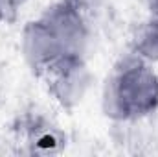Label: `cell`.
<instances>
[{
    "label": "cell",
    "instance_id": "obj_2",
    "mask_svg": "<svg viewBox=\"0 0 158 157\" xmlns=\"http://www.w3.org/2000/svg\"><path fill=\"white\" fill-rule=\"evenodd\" d=\"M50 96L66 111H74L83 104L88 91L92 89L94 76L88 69L86 57L66 56L59 59L42 76Z\"/></svg>",
    "mask_w": 158,
    "mask_h": 157
},
{
    "label": "cell",
    "instance_id": "obj_3",
    "mask_svg": "<svg viewBox=\"0 0 158 157\" xmlns=\"http://www.w3.org/2000/svg\"><path fill=\"white\" fill-rule=\"evenodd\" d=\"M39 17L57 37L66 56L86 57L90 44V28L86 15L70 0H57L50 4Z\"/></svg>",
    "mask_w": 158,
    "mask_h": 157
},
{
    "label": "cell",
    "instance_id": "obj_1",
    "mask_svg": "<svg viewBox=\"0 0 158 157\" xmlns=\"http://www.w3.org/2000/svg\"><path fill=\"white\" fill-rule=\"evenodd\" d=\"M158 109V72L134 54L112 67L101 89V111L114 122L149 117Z\"/></svg>",
    "mask_w": 158,
    "mask_h": 157
},
{
    "label": "cell",
    "instance_id": "obj_5",
    "mask_svg": "<svg viewBox=\"0 0 158 157\" xmlns=\"http://www.w3.org/2000/svg\"><path fill=\"white\" fill-rule=\"evenodd\" d=\"M19 131L28 146V152L31 154L52 155L63 152L66 146V135L40 115H26L20 120Z\"/></svg>",
    "mask_w": 158,
    "mask_h": 157
},
{
    "label": "cell",
    "instance_id": "obj_8",
    "mask_svg": "<svg viewBox=\"0 0 158 157\" xmlns=\"http://www.w3.org/2000/svg\"><path fill=\"white\" fill-rule=\"evenodd\" d=\"M77 9H81L85 15H92L96 11H99L105 4V0H70Z\"/></svg>",
    "mask_w": 158,
    "mask_h": 157
},
{
    "label": "cell",
    "instance_id": "obj_10",
    "mask_svg": "<svg viewBox=\"0 0 158 157\" xmlns=\"http://www.w3.org/2000/svg\"><path fill=\"white\" fill-rule=\"evenodd\" d=\"M4 22V15H2V9H0V24Z\"/></svg>",
    "mask_w": 158,
    "mask_h": 157
},
{
    "label": "cell",
    "instance_id": "obj_6",
    "mask_svg": "<svg viewBox=\"0 0 158 157\" xmlns=\"http://www.w3.org/2000/svg\"><path fill=\"white\" fill-rule=\"evenodd\" d=\"M131 54L140 57L149 65L158 63V19L151 17L145 19L132 34L131 39Z\"/></svg>",
    "mask_w": 158,
    "mask_h": 157
},
{
    "label": "cell",
    "instance_id": "obj_9",
    "mask_svg": "<svg viewBox=\"0 0 158 157\" xmlns=\"http://www.w3.org/2000/svg\"><path fill=\"white\" fill-rule=\"evenodd\" d=\"M145 6H147L149 15L158 19V0H145Z\"/></svg>",
    "mask_w": 158,
    "mask_h": 157
},
{
    "label": "cell",
    "instance_id": "obj_4",
    "mask_svg": "<svg viewBox=\"0 0 158 157\" xmlns=\"http://www.w3.org/2000/svg\"><path fill=\"white\" fill-rule=\"evenodd\" d=\"M20 50L26 65L39 78H42L46 70L52 69L59 59L66 57L61 43L40 17L24 24L22 37H20Z\"/></svg>",
    "mask_w": 158,
    "mask_h": 157
},
{
    "label": "cell",
    "instance_id": "obj_7",
    "mask_svg": "<svg viewBox=\"0 0 158 157\" xmlns=\"http://www.w3.org/2000/svg\"><path fill=\"white\" fill-rule=\"evenodd\" d=\"M28 4V0H0V9L4 15V22H15L19 19L20 9Z\"/></svg>",
    "mask_w": 158,
    "mask_h": 157
}]
</instances>
